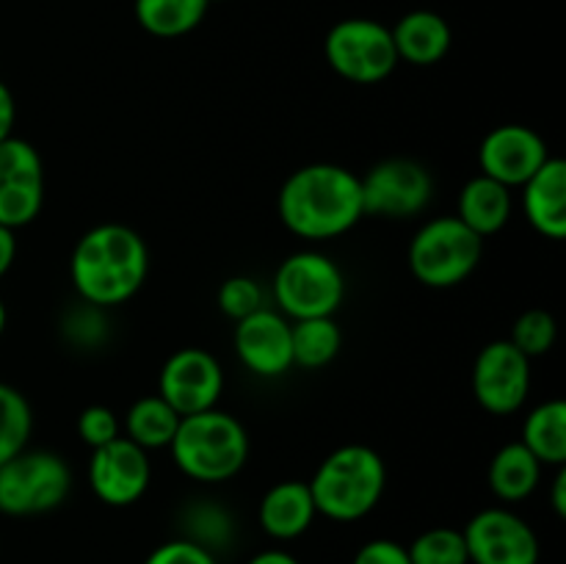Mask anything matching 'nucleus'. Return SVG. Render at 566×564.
I'll return each instance as SVG.
<instances>
[{
	"label": "nucleus",
	"mask_w": 566,
	"mask_h": 564,
	"mask_svg": "<svg viewBox=\"0 0 566 564\" xmlns=\"http://www.w3.org/2000/svg\"><path fill=\"white\" fill-rule=\"evenodd\" d=\"M219 310L232 321H241L247 315L258 313V310L269 307L265 304V291L254 276L247 274H235L230 280L221 282L219 288Z\"/></svg>",
	"instance_id": "obj_30"
},
{
	"label": "nucleus",
	"mask_w": 566,
	"mask_h": 564,
	"mask_svg": "<svg viewBox=\"0 0 566 564\" xmlns=\"http://www.w3.org/2000/svg\"><path fill=\"white\" fill-rule=\"evenodd\" d=\"M520 442L539 459L545 468H564L566 464V404L562 398L539 404L523 420Z\"/></svg>",
	"instance_id": "obj_22"
},
{
	"label": "nucleus",
	"mask_w": 566,
	"mask_h": 564,
	"mask_svg": "<svg viewBox=\"0 0 566 564\" xmlns=\"http://www.w3.org/2000/svg\"><path fill=\"white\" fill-rule=\"evenodd\" d=\"M462 534L470 564H539L536 531L512 509H481Z\"/></svg>",
	"instance_id": "obj_13"
},
{
	"label": "nucleus",
	"mask_w": 566,
	"mask_h": 564,
	"mask_svg": "<svg viewBox=\"0 0 566 564\" xmlns=\"http://www.w3.org/2000/svg\"><path fill=\"white\" fill-rule=\"evenodd\" d=\"M210 3H221V0H210Z\"/></svg>",
	"instance_id": "obj_40"
},
{
	"label": "nucleus",
	"mask_w": 566,
	"mask_h": 564,
	"mask_svg": "<svg viewBox=\"0 0 566 564\" xmlns=\"http://www.w3.org/2000/svg\"><path fill=\"white\" fill-rule=\"evenodd\" d=\"M407 553L412 564H470L464 534L451 525H434L418 534Z\"/></svg>",
	"instance_id": "obj_27"
},
{
	"label": "nucleus",
	"mask_w": 566,
	"mask_h": 564,
	"mask_svg": "<svg viewBox=\"0 0 566 564\" xmlns=\"http://www.w3.org/2000/svg\"><path fill=\"white\" fill-rule=\"evenodd\" d=\"M247 564H302L293 553L282 551V547H269V551H260L249 558Z\"/></svg>",
	"instance_id": "obj_37"
},
{
	"label": "nucleus",
	"mask_w": 566,
	"mask_h": 564,
	"mask_svg": "<svg viewBox=\"0 0 566 564\" xmlns=\"http://www.w3.org/2000/svg\"><path fill=\"white\" fill-rule=\"evenodd\" d=\"M324 55L335 75L357 86L387 81L401 64L390 28L368 17H348L335 22L324 39Z\"/></svg>",
	"instance_id": "obj_8"
},
{
	"label": "nucleus",
	"mask_w": 566,
	"mask_h": 564,
	"mask_svg": "<svg viewBox=\"0 0 566 564\" xmlns=\"http://www.w3.org/2000/svg\"><path fill=\"white\" fill-rule=\"evenodd\" d=\"M542 470H545V464L523 442L514 440L497 448L490 470H486V481H490V490L497 501L517 503L534 495L542 481Z\"/></svg>",
	"instance_id": "obj_21"
},
{
	"label": "nucleus",
	"mask_w": 566,
	"mask_h": 564,
	"mask_svg": "<svg viewBox=\"0 0 566 564\" xmlns=\"http://www.w3.org/2000/svg\"><path fill=\"white\" fill-rule=\"evenodd\" d=\"M210 0H136L133 14L155 39H180L202 25Z\"/></svg>",
	"instance_id": "obj_23"
},
{
	"label": "nucleus",
	"mask_w": 566,
	"mask_h": 564,
	"mask_svg": "<svg viewBox=\"0 0 566 564\" xmlns=\"http://www.w3.org/2000/svg\"><path fill=\"white\" fill-rule=\"evenodd\" d=\"M293 365L307 370L326 368L343 348V330L335 315L291 321Z\"/></svg>",
	"instance_id": "obj_25"
},
{
	"label": "nucleus",
	"mask_w": 566,
	"mask_h": 564,
	"mask_svg": "<svg viewBox=\"0 0 566 564\" xmlns=\"http://www.w3.org/2000/svg\"><path fill=\"white\" fill-rule=\"evenodd\" d=\"M352 564H412L407 545L396 540H370L357 551Z\"/></svg>",
	"instance_id": "obj_34"
},
{
	"label": "nucleus",
	"mask_w": 566,
	"mask_h": 564,
	"mask_svg": "<svg viewBox=\"0 0 566 564\" xmlns=\"http://www.w3.org/2000/svg\"><path fill=\"white\" fill-rule=\"evenodd\" d=\"M315 518H318V509H315L313 492H310L307 481H276V484L269 487L265 495L260 498V529L276 542H291L298 540L302 534H307V529L313 525Z\"/></svg>",
	"instance_id": "obj_18"
},
{
	"label": "nucleus",
	"mask_w": 566,
	"mask_h": 564,
	"mask_svg": "<svg viewBox=\"0 0 566 564\" xmlns=\"http://www.w3.org/2000/svg\"><path fill=\"white\" fill-rule=\"evenodd\" d=\"M271 296L285 318H321L335 315L346 299V274L326 252L298 249L274 271Z\"/></svg>",
	"instance_id": "obj_6"
},
{
	"label": "nucleus",
	"mask_w": 566,
	"mask_h": 564,
	"mask_svg": "<svg viewBox=\"0 0 566 564\" xmlns=\"http://www.w3.org/2000/svg\"><path fill=\"white\" fill-rule=\"evenodd\" d=\"M398 61L412 66H434L451 53L453 31L442 14L431 9H415L390 28Z\"/></svg>",
	"instance_id": "obj_19"
},
{
	"label": "nucleus",
	"mask_w": 566,
	"mask_h": 564,
	"mask_svg": "<svg viewBox=\"0 0 566 564\" xmlns=\"http://www.w3.org/2000/svg\"><path fill=\"white\" fill-rule=\"evenodd\" d=\"M182 523H186V534L182 536L208 547L210 553H216L232 540L230 514L213 501H199L188 506L186 514H182Z\"/></svg>",
	"instance_id": "obj_28"
},
{
	"label": "nucleus",
	"mask_w": 566,
	"mask_h": 564,
	"mask_svg": "<svg viewBox=\"0 0 566 564\" xmlns=\"http://www.w3.org/2000/svg\"><path fill=\"white\" fill-rule=\"evenodd\" d=\"M149 276V249L142 232L105 221L81 236L70 254V282L81 302L119 307L130 302Z\"/></svg>",
	"instance_id": "obj_2"
},
{
	"label": "nucleus",
	"mask_w": 566,
	"mask_h": 564,
	"mask_svg": "<svg viewBox=\"0 0 566 564\" xmlns=\"http://www.w3.org/2000/svg\"><path fill=\"white\" fill-rule=\"evenodd\" d=\"M553 512L558 514V518H564L566 514V470L558 468L556 479H553Z\"/></svg>",
	"instance_id": "obj_38"
},
{
	"label": "nucleus",
	"mask_w": 566,
	"mask_h": 564,
	"mask_svg": "<svg viewBox=\"0 0 566 564\" xmlns=\"http://www.w3.org/2000/svg\"><path fill=\"white\" fill-rule=\"evenodd\" d=\"M44 208V164L39 149L20 136L0 142V224L20 230Z\"/></svg>",
	"instance_id": "obj_12"
},
{
	"label": "nucleus",
	"mask_w": 566,
	"mask_h": 564,
	"mask_svg": "<svg viewBox=\"0 0 566 564\" xmlns=\"http://www.w3.org/2000/svg\"><path fill=\"white\" fill-rule=\"evenodd\" d=\"M473 396L481 409L506 418L523 409L531 396V359L512 341H492L473 363Z\"/></svg>",
	"instance_id": "obj_11"
},
{
	"label": "nucleus",
	"mask_w": 566,
	"mask_h": 564,
	"mask_svg": "<svg viewBox=\"0 0 566 564\" xmlns=\"http://www.w3.org/2000/svg\"><path fill=\"white\" fill-rule=\"evenodd\" d=\"M86 476L97 501L122 509L133 506L147 495L149 481H153V462L144 448L122 435L108 446L94 448Z\"/></svg>",
	"instance_id": "obj_14"
},
{
	"label": "nucleus",
	"mask_w": 566,
	"mask_h": 564,
	"mask_svg": "<svg viewBox=\"0 0 566 564\" xmlns=\"http://www.w3.org/2000/svg\"><path fill=\"white\" fill-rule=\"evenodd\" d=\"M523 210L542 238H566V164L556 155L545 160L534 177L523 182Z\"/></svg>",
	"instance_id": "obj_17"
},
{
	"label": "nucleus",
	"mask_w": 566,
	"mask_h": 564,
	"mask_svg": "<svg viewBox=\"0 0 566 564\" xmlns=\"http://www.w3.org/2000/svg\"><path fill=\"white\" fill-rule=\"evenodd\" d=\"M72 468L48 448H22L0 464V512L11 518L48 514L66 501Z\"/></svg>",
	"instance_id": "obj_7"
},
{
	"label": "nucleus",
	"mask_w": 566,
	"mask_h": 564,
	"mask_svg": "<svg viewBox=\"0 0 566 564\" xmlns=\"http://www.w3.org/2000/svg\"><path fill=\"white\" fill-rule=\"evenodd\" d=\"M232 346L243 368L258 379H280L293 368L291 318L276 307H263L235 321Z\"/></svg>",
	"instance_id": "obj_15"
},
{
	"label": "nucleus",
	"mask_w": 566,
	"mask_h": 564,
	"mask_svg": "<svg viewBox=\"0 0 566 564\" xmlns=\"http://www.w3.org/2000/svg\"><path fill=\"white\" fill-rule=\"evenodd\" d=\"M6 321H9V313H6V304H3V299H0V337H3V332H6Z\"/></svg>",
	"instance_id": "obj_39"
},
{
	"label": "nucleus",
	"mask_w": 566,
	"mask_h": 564,
	"mask_svg": "<svg viewBox=\"0 0 566 564\" xmlns=\"http://www.w3.org/2000/svg\"><path fill=\"white\" fill-rule=\"evenodd\" d=\"M556 335H558L556 318H553L547 310L534 307V310H525L523 315H517L509 341H512L525 357L534 359L551 352L553 343H556Z\"/></svg>",
	"instance_id": "obj_29"
},
{
	"label": "nucleus",
	"mask_w": 566,
	"mask_h": 564,
	"mask_svg": "<svg viewBox=\"0 0 566 564\" xmlns=\"http://www.w3.org/2000/svg\"><path fill=\"white\" fill-rule=\"evenodd\" d=\"M512 188L481 175V171L470 177L462 191H459L457 219L481 238L497 236L512 221Z\"/></svg>",
	"instance_id": "obj_20"
},
{
	"label": "nucleus",
	"mask_w": 566,
	"mask_h": 564,
	"mask_svg": "<svg viewBox=\"0 0 566 564\" xmlns=\"http://www.w3.org/2000/svg\"><path fill=\"white\" fill-rule=\"evenodd\" d=\"M221 393H224V368L208 348H177L160 365L158 396L180 418L219 407Z\"/></svg>",
	"instance_id": "obj_10"
},
{
	"label": "nucleus",
	"mask_w": 566,
	"mask_h": 564,
	"mask_svg": "<svg viewBox=\"0 0 566 564\" xmlns=\"http://www.w3.org/2000/svg\"><path fill=\"white\" fill-rule=\"evenodd\" d=\"M318 514L335 523H357L379 506L387 490V464L363 442L335 448L307 481Z\"/></svg>",
	"instance_id": "obj_3"
},
{
	"label": "nucleus",
	"mask_w": 566,
	"mask_h": 564,
	"mask_svg": "<svg viewBox=\"0 0 566 564\" xmlns=\"http://www.w3.org/2000/svg\"><path fill=\"white\" fill-rule=\"evenodd\" d=\"M144 564H219V562H216V553H210L208 547L197 545V542L186 540V536H177V540H169L164 542V545L155 547Z\"/></svg>",
	"instance_id": "obj_33"
},
{
	"label": "nucleus",
	"mask_w": 566,
	"mask_h": 564,
	"mask_svg": "<svg viewBox=\"0 0 566 564\" xmlns=\"http://www.w3.org/2000/svg\"><path fill=\"white\" fill-rule=\"evenodd\" d=\"M169 451L177 470L191 481L224 484L247 464L249 435L235 415L213 407L180 418Z\"/></svg>",
	"instance_id": "obj_4"
},
{
	"label": "nucleus",
	"mask_w": 566,
	"mask_h": 564,
	"mask_svg": "<svg viewBox=\"0 0 566 564\" xmlns=\"http://www.w3.org/2000/svg\"><path fill=\"white\" fill-rule=\"evenodd\" d=\"M551 158L547 142L528 125L492 127L479 147L481 175L503 182L506 188H520L545 160Z\"/></svg>",
	"instance_id": "obj_16"
},
{
	"label": "nucleus",
	"mask_w": 566,
	"mask_h": 564,
	"mask_svg": "<svg viewBox=\"0 0 566 564\" xmlns=\"http://www.w3.org/2000/svg\"><path fill=\"white\" fill-rule=\"evenodd\" d=\"M33 435V409L17 387L0 382V464L28 448Z\"/></svg>",
	"instance_id": "obj_26"
},
{
	"label": "nucleus",
	"mask_w": 566,
	"mask_h": 564,
	"mask_svg": "<svg viewBox=\"0 0 566 564\" xmlns=\"http://www.w3.org/2000/svg\"><path fill=\"white\" fill-rule=\"evenodd\" d=\"M484 258V238L453 216L426 221L409 243V271L415 280L434 291L462 285L475 274Z\"/></svg>",
	"instance_id": "obj_5"
},
{
	"label": "nucleus",
	"mask_w": 566,
	"mask_h": 564,
	"mask_svg": "<svg viewBox=\"0 0 566 564\" xmlns=\"http://www.w3.org/2000/svg\"><path fill=\"white\" fill-rule=\"evenodd\" d=\"M17 125V100L14 92L0 81V142H6L9 136H14Z\"/></svg>",
	"instance_id": "obj_35"
},
{
	"label": "nucleus",
	"mask_w": 566,
	"mask_h": 564,
	"mask_svg": "<svg viewBox=\"0 0 566 564\" xmlns=\"http://www.w3.org/2000/svg\"><path fill=\"white\" fill-rule=\"evenodd\" d=\"M125 437L130 442H136L144 451H160V448H169V442L175 440V431L180 426V415L158 396H144L138 401L130 404L125 415Z\"/></svg>",
	"instance_id": "obj_24"
},
{
	"label": "nucleus",
	"mask_w": 566,
	"mask_h": 564,
	"mask_svg": "<svg viewBox=\"0 0 566 564\" xmlns=\"http://www.w3.org/2000/svg\"><path fill=\"white\" fill-rule=\"evenodd\" d=\"M363 210L374 219L403 221L420 216L434 199V175L415 158H385L359 177Z\"/></svg>",
	"instance_id": "obj_9"
},
{
	"label": "nucleus",
	"mask_w": 566,
	"mask_h": 564,
	"mask_svg": "<svg viewBox=\"0 0 566 564\" xmlns=\"http://www.w3.org/2000/svg\"><path fill=\"white\" fill-rule=\"evenodd\" d=\"M75 426L81 440L86 442L92 451L99 446H108V442H114L116 437H122L119 415H116L111 407H105V404H92V407L81 409Z\"/></svg>",
	"instance_id": "obj_32"
},
{
	"label": "nucleus",
	"mask_w": 566,
	"mask_h": 564,
	"mask_svg": "<svg viewBox=\"0 0 566 564\" xmlns=\"http://www.w3.org/2000/svg\"><path fill=\"white\" fill-rule=\"evenodd\" d=\"M64 335L70 337L75 346L94 348L99 343H105L108 335V321H105V310L94 307L88 302H77L70 313L64 315Z\"/></svg>",
	"instance_id": "obj_31"
},
{
	"label": "nucleus",
	"mask_w": 566,
	"mask_h": 564,
	"mask_svg": "<svg viewBox=\"0 0 566 564\" xmlns=\"http://www.w3.org/2000/svg\"><path fill=\"white\" fill-rule=\"evenodd\" d=\"M17 260V232L0 224V280L11 271Z\"/></svg>",
	"instance_id": "obj_36"
},
{
	"label": "nucleus",
	"mask_w": 566,
	"mask_h": 564,
	"mask_svg": "<svg viewBox=\"0 0 566 564\" xmlns=\"http://www.w3.org/2000/svg\"><path fill=\"white\" fill-rule=\"evenodd\" d=\"M276 210L285 230L302 241H335L365 219L359 175L340 164L302 166L282 182Z\"/></svg>",
	"instance_id": "obj_1"
}]
</instances>
